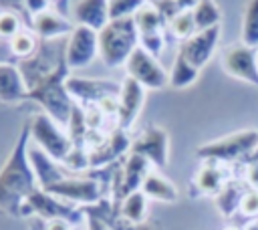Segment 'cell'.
Listing matches in <instances>:
<instances>
[{
    "mask_svg": "<svg viewBox=\"0 0 258 230\" xmlns=\"http://www.w3.org/2000/svg\"><path fill=\"white\" fill-rule=\"evenodd\" d=\"M196 186L204 194H218L224 188V174L216 165V161H206L198 176H196Z\"/></svg>",
    "mask_w": 258,
    "mask_h": 230,
    "instance_id": "cell-25",
    "label": "cell"
},
{
    "mask_svg": "<svg viewBox=\"0 0 258 230\" xmlns=\"http://www.w3.org/2000/svg\"><path fill=\"white\" fill-rule=\"evenodd\" d=\"M125 71L127 77L135 79L145 89H163L165 85H169V73L159 65L153 54H149L141 46H137L127 59Z\"/></svg>",
    "mask_w": 258,
    "mask_h": 230,
    "instance_id": "cell-11",
    "label": "cell"
},
{
    "mask_svg": "<svg viewBox=\"0 0 258 230\" xmlns=\"http://www.w3.org/2000/svg\"><path fill=\"white\" fill-rule=\"evenodd\" d=\"M129 151L143 155L155 167H165L169 159V135L163 127L149 125L131 141Z\"/></svg>",
    "mask_w": 258,
    "mask_h": 230,
    "instance_id": "cell-14",
    "label": "cell"
},
{
    "mask_svg": "<svg viewBox=\"0 0 258 230\" xmlns=\"http://www.w3.org/2000/svg\"><path fill=\"white\" fill-rule=\"evenodd\" d=\"M258 147V131L256 129H246L238 133H230L222 139L204 143L198 147V157L204 161H234Z\"/></svg>",
    "mask_w": 258,
    "mask_h": 230,
    "instance_id": "cell-5",
    "label": "cell"
},
{
    "mask_svg": "<svg viewBox=\"0 0 258 230\" xmlns=\"http://www.w3.org/2000/svg\"><path fill=\"white\" fill-rule=\"evenodd\" d=\"M145 101V87H141L135 79L125 77L121 81V93H119V111H117V127L129 129Z\"/></svg>",
    "mask_w": 258,
    "mask_h": 230,
    "instance_id": "cell-17",
    "label": "cell"
},
{
    "mask_svg": "<svg viewBox=\"0 0 258 230\" xmlns=\"http://www.w3.org/2000/svg\"><path fill=\"white\" fill-rule=\"evenodd\" d=\"M169 30L175 38H189L194 32H196V22H194V14L191 10H181L175 18L169 20Z\"/></svg>",
    "mask_w": 258,
    "mask_h": 230,
    "instance_id": "cell-31",
    "label": "cell"
},
{
    "mask_svg": "<svg viewBox=\"0 0 258 230\" xmlns=\"http://www.w3.org/2000/svg\"><path fill=\"white\" fill-rule=\"evenodd\" d=\"M69 204H79V206H95L99 202H103L105 196V186L103 180L99 178H91V176H67L60 182H56L54 186H50L48 190H44Z\"/></svg>",
    "mask_w": 258,
    "mask_h": 230,
    "instance_id": "cell-8",
    "label": "cell"
},
{
    "mask_svg": "<svg viewBox=\"0 0 258 230\" xmlns=\"http://www.w3.org/2000/svg\"><path fill=\"white\" fill-rule=\"evenodd\" d=\"M67 38H50V40H40L38 48L28 56L16 63L24 83L28 89H32L38 81H42L46 75L56 71L64 63V50H67Z\"/></svg>",
    "mask_w": 258,
    "mask_h": 230,
    "instance_id": "cell-4",
    "label": "cell"
},
{
    "mask_svg": "<svg viewBox=\"0 0 258 230\" xmlns=\"http://www.w3.org/2000/svg\"><path fill=\"white\" fill-rule=\"evenodd\" d=\"M147 0H109V20L131 18Z\"/></svg>",
    "mask_w": 258,
    "mask_h": 230,
    "instance_id": "cell-33",
    "label": "cell"
},
{
    "mask_svg": "<svg viewBox=\"0 0 258 230\" xmlns=\"http://www.w3.org/2000/svg\"><path fill=\"white\" fill-rule=\"evenodd\" d=\"M137 46H139V30L133 16L109 20L99 30V56L111 69L125 65Z\"/></svg>",
    "mask_w": 258,
    "mask_h": 230,
    "instance_id": "cell-3",
    "label": "cell"
},
{
    "mask_svg": "<svg viewBox=\"0 0 258 230\" xmlns=\"http://www.w3.org/2000/svg\"><path fill=\"white\" fill-rule=\"evenodd\" d=\"M222 67L230 77L258 87V52H254V48H248L244 44L226 48Z\"/></svg>",
    "mask_w": 258,
    "mask_h": 230,
    "instance_id": "cell-15",
    "label": "cell"
},
{
    "mask_svg": "<svg viewBox=\"0 0 258 230\" xmlns=\"http://www.w3.org/2000/svg\"><path fill=\"white\" fill-rule=\"evenodd\" d=\"M28 161L32 165V171L36 176V182H38L40 190H48L50 186H54L56 182H60L62 178L69 176L62 163L54 161L46 151H42L34 143L28 145Z\"/></svg>",
    "mask_w": 258,
    "mask_h": 230,
    "instance_id": "cell-18",
    "label": "cell"
},
{
    "mask_svg": "<svg viewBox=\"0 0 258 230\" xmlns=\"http://www.w3.org/2000/svg\"><path fill=\"white\" fill-rule=\"evenodd\" d=\"M0 10H8V12H16L20 16H28L26 8H24V0H0Z\"/></svg>",
    "mask_w": 258,
    "mask_h": 230,
    "instance_id": "cell-38",
    "label": "cell"
},
{
    "mask_svg": "<svg viewBox=\"0 0 258 230\" xmlns=\"http://www.w3.org/2000/svg\"><path fill=\"white\" fill-rule=\"evenodd\" d=\"M175 2L181 10H194V6L198 4V0H175Z\"/></svg>",
    "mask_w": 258,
    "mask_h": 230,
    "instance_id": "cell-42",
    "label": "cell"
},
{
    "mask_svg": "<svg viewBox=\"0 0 258 230\" xmlns=\"http://www.w3.org/2000/svg\"><path fill=\"white\" fill-rule=\"evenodd\" d=\"M28 87L16 67V63L0 65V101L2 103H20L26 101Z\"/></svg>",
    "mask_w": 258,
    "mask_h": 230,
    "instance_id": "cell-21",
    "label": "cell"
},
{
    "mask_svg": "<svg viewBox=\"0 0 258 230\" xmlns=\"http://www.w3.org/2000/svg\"><path fill=\"white\" fill-rule=\"evenodd\" d=\"M117 212L123 220L131 224H143L147 218V196L141 190L129 194L117 204Z\"/></svg>",
    "mask_w": 258,
    "mask_h": 230,
    "instance_id": "cell-23",
    "label": "cell"
},
{
    "mask_svg": "<svg viewBox=\"0 0 258 230\" xmlns=\"http://www.w3.org/2000/svg\"><path fill=\"white\" fill-rule=\"evenodd\" d=\"M48 4H50V0H24V8L28 12V18L32 20V16L48 10Z\"/></svg>",
    "mask_w": 258,
    "mask_h": 230,
    "instance_id": "cell-37",
    "label": "cell"
},
{
    "mask_svg": "<svg viewBox=\"0 0 258 230\" xmlns=\"http://www.w3.org/2000/svg\"><path fill=\"white\" fill-rule=\"evenodd\" d=\"M71 230H85V226H83V224H75ZM87 230H89V228H87Z\"/></svg>",
    "mask_w": 258,
    "mask_h": 230,
    "instance_id": "cell-44",
    "label": "cell"
},
{
    "mask_svg": "<svg viewBox=\"0 0 258 230\" xmlns=\"http://www.w3.org/2000/svg\"><path fill=\"white\" fill-rule=\"evenodd\" d=\"M38 42H40V38H38L32 30H20V32L8 42V46H10V50H12L14 59H16V63H18V61H22V59H28V56L38 48Z\"/></svg>",
    "mask_w": 258,
    "mask_h": 230,
    "instance_id": "cell-29",
    "label": "cell"
},
{
    "mask_svg": "<svg viewBox=\"0 0 258 230\" xmlns=\"http://www.w3.org/2000/svg\"><path fill=\"white\" fill-rule=\"evenodd\" d=\"M30 127V139L34 141V145H38L42 151H46L54 161L62 163L71 149H73V141L69 137V133H64L56 121H52L46 113H38L32 117V121L28 123Z\"/></svg>",
    "mask_w": 258,
    "mask_h": 230,
    "instance_id": "cell-7",
    "label": "cell"
},
{
    "mask_svg": "<svg viewBox=\"0 0 258 230\" xmlns=\"http://www.w3.org/2000/svg\"><path fill=\"white\" fill-rule=\"evenodd\" d=\"M248 182L254 186V190H258V163H250V167H248Z\"/></svg>",
    "mask_w": 258,
    "mask_h": 230,
    "instance_id": "cell-41",
    "label": "cell"
},
{
    "mask_svg": "<svg viewBox=\"0 0 258 230\" xmlns=\"http://www.w3.org/2000/svg\"><path fill=\"white\" fill-rule=\"evenodd\" d=\"M2 63H16V59H14V54H12L10 46H8V42L0 38V65H2Z\"/></svg>",
    "mask_w": 258,
    "mask_h": 230,
    "instance_id": "cell-40",
    "label": "cell"
},
{
    "mask_svg": "<svg viewBox=\"0 0 258 230\" xmlns=\"http://www.w3.org/2000/svg\"><path fill=\"white\" fill-rule=\"evenodd\" d=\"M99 54V32L75 24L73 32L67 38V50H64V61L69 71H79L89 67Z\"/></svg>",
    "mask_w": 258,
    "mask_h": 230,
    "instance_id": "cell-9",
    "label": "cell"
},
{
    "mask_svg": "<svg viewBox=\"0 0 258 230\" xmlns=\"http://www.w3.org/2000/svg\"><path fill=\"white\" fill-rule=\"evenodd\" d=\"M67 79H69V67L64 61L56 71H52L32 89H28V97H26V101L38 103L44 109V113L58 125H69L75 107V101L67 89Z\"/></svg>",
    "mask_w": 258,
    "mask_h": 230,
    "instance_id": "cell-2",
    "label": "cell"
},
{
    "mask_svg": "<svg viewBox=\"0 0 258 230\" xmlns=\"http://www.w3.org/2000/svg\"><path fill=\"white\" fill-rule=\"evenodd\" d=\"M139 46L157 59V56L161 54V50H163V32L139 34Z\"/></svg>",
    "mask_w": 258,
    "mask_h": 230,
    "instance_id": "cell-34",
    "label": "cell"
},
{
    "mask_svg": "<svg viewBox=\"0 0 258 230\" xmlns=\"http://www.w3.org/2000/svg\"><path fill=\"white\" fill-rule=\"evenodd\" d=\"M240 212L244 216H256L258 214V190H248L242 196Z\"/></svg>",
    "mask_w": 258,
    "mask_h": 230,
    "instance_id": "cell-35",
    "label": "cell"
},
{
    "mask_svg": "<svg viewBox=\"0 0 258 230\" xmlns=\"http://www.w3.org/2000/svg\"><path fill=\"white\" fill-rule=\"evenodd\" d=\"M67 89L77 105L93 107L107 97H119L121 83H113V81H105V79H83V77L69 75Z\"/></svg>",
    "mask_w": 258,
    "mask_h": 230,
    "instance_id": "cell-12",
    "label": "cell"
},
{
    "mask_svg": "<svg viewBox=\"0 0 258 230\" xmlns=\"http://www.w3.org/2000/svg\"><path fill=\"white\" fill-rule=\"evenodd\" d=\"M139 34H153V32H161L163 28V16L159 14V10L155 8V4L145 2L133 16Z\"/></svg>",
    "mask_w": 258,
    "mask_h": 230,
    "instance_id": "cell-26",
    "label": "cell"
},
{
    "mask_svg": "<svg viewBox=\"0 0 258 230\" xmlns=\"http://www.w3.org/2000/svg\"><path fill=\"white\" fill-rule=\"evenodd\" d=\"M153 4H155V8L159 10V14L163 16L165 22H169L171 18H175V16L181 12V8L177 6L175 0H155Z\"/></svg>",
    "mask_w": 258,
    "mask_h": 230,
    "instance_id": "cell-36",
    "label": "cell"
},
{
    "mask_svg": "<svg viewBox=\"0 0 258 230\" xmlns=\"http://www.w3.org/2000/svg\"><path fill=\"white\" fill-rule=\"evenodd\" d=\"M50 2H52V0H50Z\"/></svg>",
    "mask_w": 258,
    "mask_h": 230,
    "instance_id": "cell-45",
    "label": "cell"
},
{
    "mask_svg": "<svg viewBox=\"0 0 258 230\" xmlns=\"http://www.w3.org/2000/svg\"><path fill=\"white\" fill-rule=\"evenodd\" d=\"M242 192L236 184H224V188L216 194V206L222 212V216H232L236 208H240L242 202Z\"/></svg>",
    "mask_w": 258,
    "mask_h": 230,
    "instance_id": "cell-30",
    "label": "cell"
},
{
    "mask_svg": "<svg viewBox=\"0 0 258 230\" xmlns=\"http://www.w3.org/2000/svg\"><path fill=\"white\" fill-rule=\"evenodd\" d=\"M191 14H194L196 30H206V28L218 26L222 20V12L214 0H198Z\"/></svg>",
    "mask_w": 258,
    "mask_h": 230,
    "instance_id": "cell-27",
    "label": "cell"
},
{
    "mask_svg": "<svg viewBox=\"0 0 258 230\" xmlns=\"http://www.w3.org/2000/svg\"><path fill=\"white\" fill-rule=\"evenodd\" d=\"M30 230H44V220H40V218H32V222H30Z\"/></svg>",
    "mask_w": 258,
    "mask_h": 230,
    "instance_id": "cell-43",
    "label": "cell"
},
{
    "mask_svg": "<svg viewBox=\"0 0 258 230\" xmlns=\"http://www.w3.org/2000/svg\"><path fill=\"white\" fill-rule=\"evenodd\" d=\"M220 24L218 26H212V28H206V30H196L189 38L181 40L179 44V52L196 67V69H202L214 54L216 50V44H218V38H220Z\"/></svg>",
    "mask_w": 258,
    "mask_h": 230,
    "instance_id": "cell-16",
    "label": "cell"
},
{
    "mask_svg": "<svg viewBox=\"0 0 258 230\" xmlns=\"http://www.w3.org/2000/svg\"><path fill=\"white\" fill-rule=\"evenodd\" d=\"M242 44L258 48V0H248L242 16Z\"/></svg>",
    "mask_w": 258,
    "mask_h": 230,
    "instance_id": "cell-28",
    "label": "cell"
},
{
    "mask_svg": "<svg viewBox=\"0 0 258 230\" xmlns=\"http://www.w3.org/2000/svg\"><path fill=\"white\" fill-rule=\"evenodd\" d=\"M73 226H75V224H71L69 220H62V218L44 222V230H71Z\"/></svg>",
    "mask_w": 258,
    "mask_h": 230,
    "instance_id": "cell-39",
    "label": "cell"
},
{
    "mask_svg": "<svg viewBox=\"0 0 258 230\" xmlns=\"http://www.w3.org/2000/svg\"><path fill=\"white\" fill-rule=\"evenodd\" d=\"M141 192L151 198V200H157V202H177V188L165 178L161 176L157 169H151L141 186Z\"/></svg>",
    "mask_w": 258,
    "mask_h": 230,
    "instance_id": "cell-22",
    "label": "cell"
},
{
    "mask_svg": "<svg viewBox=\"0 0 258 230\" xmlns=\"http://www.w3.org/2000/svg\"><path fill=\"white\" fill-rule=\"evenodd\" d=\"M75 24L101 30L109 22V0H77L73 6Z\"/></svg>",
    "mask_w": 258,
    "mask_h": 230,
    "instance_id": "cell-20",
    "label": "cell"
},
{
    "mask_svg": "<svg viewBox=\"0 0 258 230\" xmlns=\"http://www.w3.org/2000/svg\"><path fill=\"white\" fill-rule=\"evenodd\" d=\"M24 218H40L44 222L62 218L69 220L71 224H83L87 212L38 188L36 192L30 194V198L24 204Z\"/></svg>",
    "mask_w": 258,
    "mask_h": 230,
    "instance_id": "cell-6",
    "label": "cell"
},
{
    "mask_svg": "<svg viewBox=\"0 0 258 230\" xmlns=\"http://www.w3.org/2000/svg\"><path fill=\"white\" fill-rule=\"evenodd\" d=\"M75 24L62 16L60 12L48 8L36 16H32L30 20V30L40 38V40H50V38H60V36H69L73 32Z\"/></svg>",
    "mask_w": 258,
    "mask_h": 230,
    "instance_id": "cell-19",
    "label": "cell"
},
{
    "mask_svg": "<svg viewBox=\"0 0 258 230\" xmlns=\"http://www.w3.org/2000/svg\"><path fill=\"white\" fill-rule=\"evenodd\" d=\"M151 171V163L143 157V155H137V153H127L121 167L117 169L115 178H113V186H111V194L115 198V202L119 204L123 198H127L129 194L141 190L147 174Z\"/></svg>",
    "mask_w": 258,
    "mask_h": 230,
    "instance_id": "cell-10",
    "label": "cell"
},
{
    "mask_svg": "<svg viewBox=\"0 0 258 230\" xmlns=\"http://www.w3.org/2000/svg\"><path fill=\"white\" fill-rule=\"evenodd\" d=\"M20 30H24V22L22 16L16 12H8V10H0V38L10 42Z\"/></svg>",
    "mask_w": 258,
    "mask_h": 230,
    "instance_id": "cell-32",
    "label": "cell"
},
{
    "mask_svg": "<svg viewBox=\"0 0 258 230\" xmlns=\"http://www.w3.org/2000/svg\"><path fill=\"white\" fill-rule=\"evenodd\" d=\"M28 145L30 127L24 125L0 167V212L12 218H24V204L30 194L38 190L36 176L28 161Z\"/></svg>",
    "mask_w": 258,
    "mask_h": 230,
    "instance_id": "cell-1",
    "label": "cell"
},
{
    "mask_svg": "<svg viewBox=\"0 0 258 230\" xmlns=\"http://www.w3.org/2000/svg\"><path fill=\"white\" fill-rule=\"evenodd\" d=\"M131 149V139L125 129L115 127L107 135L101 137L99 143L89 147V165L91 169H103L113 165L117 159L127 155Z\"/></svg>",
    "mask_w": 258,
    "mask_h": 230,
    "instance_id": "cell-13",
    "label": "cell"
},
{
    "mask_svg": "<svg viewBox=\"0 0 258 230\" xmlns=\"http://www.w3.org/2000/svg\"><path fill=\"white\" fill-rule=\"evenodd\" d=\"M198 75H200V69H196L177 50V54L173 59V65H171V71H169V87H173V89H185L191 83H196Z\"/></svg>",
    "mask_w": 258,
    "mask_h": 230,
    "instance_id": "cell-24",
    "label": "cell"
}]
</instances>
